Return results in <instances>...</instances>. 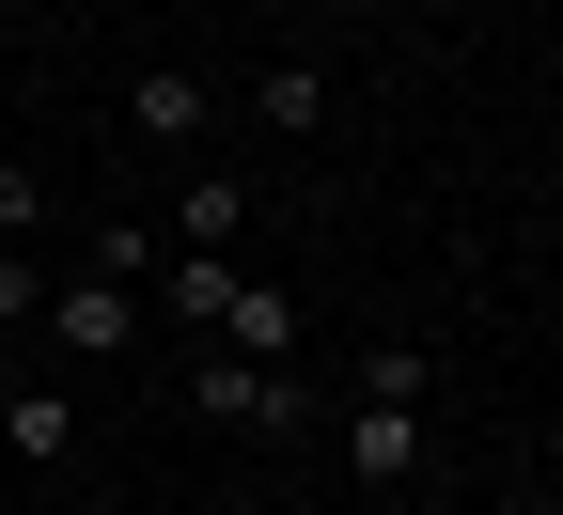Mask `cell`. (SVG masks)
I'll return each mask as SVG.
<instances>
[{"mask_svg":"<svg viewBox=\"0 0 563 515\" xmlns=\"http://www.w3.org/2000/svg\"><path fill=\"white\" fill-rule=\"evenodd\" d=\"M235 235H251V188L235 172H188L173 188V250H235Z\"/></svg>","mask_w":563,"mask_h":515,"instance_id":"5","label":"cell"},{"mask_svg":"<svg viewBox=\"0 0 563 515\" xmlns=\"http://www.w3.org/2000/svg\"><path fill=\"white\" fill-rule=\"evenodd\" d=\"M79 266H110V281H157V235H141V219H95V235H79Z\"/></svg>","mask_w":563,"mask_h":515,"instance_id":"10","label":"cell"},{"mask_svg":"<svg viewBox=\"0 0 563 515\" xmlns=\"http://www.w3.org/2000/svg\"><path fill=\"white\" fill-rule=\"evenodd\" d=\"M251 110H266V125H329V79H313V63H266Z\"/></svg>","mask_w":563,"mask_h":515,"instance_id":"9","label":"cell"},{"mask_svg":"<svg viewBox=\"0 0 563 515\" xmlns=\"http://www.w3.org/2000/svg\"><path fill=\"white\" fill-rule=\"evenodd\" d=\"M313 16H361V0H313Z\"/></svg>","mask_w":563,"mask_h":515,"instance_id":"14","label":"cell"},{"mask_svg":"<svg viewBox=\"0 0 563 515\" xmlns=\"http://www.w3.org/2000/svg\"><path fill=\"white\" fill-rule=\"evenodd\" d=\"M0 235H47V172H0Z\"/></svg>","mask_w":563,"mask_h":515,"instance_id":"12","label":"cell"},{"mask_svg":"<svg viewBox=\"0 0 563 515\" xmlns=\"http://www.w3.org/2000/svg\"><path fill=\"white\" fill-rule=\"evenodd\" d=\"M407 469H422V359H407V344H376V359H361V406H344V484L391 500Z\"/></svg>","mask_w":563,"mask_h":515,"instance_id":"1","label":"cell"},{"mask_svg":"<svg viewBox=\"0 0 563 515\" xmlns=\"http://www.w3.org/2000/svg\"><path fill=\"white\" fill-rule=\"evenodd\" d=\"M0 63H16V0H0Z\"/></svg>","mask_w":563,"mask_h":515,"instance_id":"13","label":"cell"},{"mask_svg":"<svg viewBox=\"0 0 563 515\" xmlns=\"http://www.w3.org/2000/svg\"><path fill=\"white\" fill-rule=\"evenodd\" d=\"M188 406L235 422V437H298V359H235V344H203V359H188Z\"/></svg>","mask_w":563,"mask_h":515,"instance_id":"2","label":"cell"},{"mask_svg":"<svg viewBox=\"0 0 563 515\" xmlns=\"http://www.w3.org/2000/svg\"><path fill=\"white\" fill-rule=\"evenodd\" d=\"M32 298H47V266H32V250H0V328H32Z\"/></svg>","mask_w":563,"mask_h":515,"instance_id":"11","label":"cell"},{"mask_svg":"<svg viewBox=\"0 0 563 515\" xmlns=\"http://www.w3.org/2000/svg\"><path fill=\"white\" fill-rule=\"evenodd\" d=\"M32 313H47V344H63V359H125V344H141V281L79 266V281H47Z\"/></svg>","mask_w":563,"mask_h":515,"instance_id":"3","label":"cell"},{"mask_svg":"<svg viewBox=\"0 0 563 515\" xmlns=\"http://www.w3.org/2000/svg\"><path fill=\"white\" fill-rule=\"evenodd\" d=\"M220 298H235V250H173V313L203 328V313H220Z\"/></svg>","mask_w":563,"mask_h":515,"instance_id":"8","label":"cell"},{"mask_svg":"<svg viewBox=\"0 0 563 515\" xmlns=\"http://www.w3.org/2000/svg\"><path fill=\"white\" fill-rule=\"evenodd\" d=\"M203 344H235V359H298V298H282V281H251V266H235V298L203 313Z\"/></svg>","mask_w":563,"mask_h":515,"instance_id":"4","label":"cell"},{"mask_svg":"<svg viewBox=\"0 0 563 515\" xmlns=\"http://www.w3.org/2000/svg\"><path fill=\"white\" fill-rule=\"evenodd\" d=\"M125 125L157 141V157H188V141H203V79H173V63H157V79L125 94Z\"/></svg>","mask_w":563,"mask_h":515,"instance_id":"7","label":"cell"},{"mask_svg":"<svg viewBox=\"0 0 563 515\" xmlns=\"http://www.w3.org/2000/svg\"><path fill=\"white\" fill-rule=\"evenodd\" d=\"M0 454L63 469V454H79V406H63V391H0Z\"/></svg>","mask_w":563,"mask_h":515,"instance_id":"6","label":"cell"}]
</instances>
